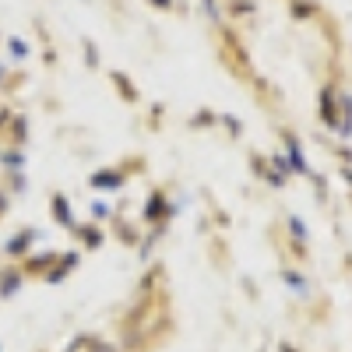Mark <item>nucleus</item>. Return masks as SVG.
Returning <instances> with one entry per match:
<instances>
[{"label": "nucleus", "instance_id": "obj_6", "mask_svg": "<svg viewBox=\"0 0 352 352\" xmlns=\"http://www.w3.org/2000/svg\"><path fill=\"white\" fill-rule=\"evenodd\" d=\"M155 4H162V8H169V0H155Z\"/></svg>", "mask_w": 352, "mask_h": 352}, {"label": "nucleus", "instance_id": "obj_3", "mask_svg": "<svg viewBox=\"0 0 352 352\" xmlns=\"http://www.w3.org/2000/svg\"><path fill=\"white\" fill-rule=\"evenodd\" d=\"M32 240H36V232H32V229L18 232V236L8 243V254H21V250H28V247H32Z\"/></svg>", "mask_w": 352, "mask_h": 352}, {"label": "nucleus", "instance_id": "obj_1", "mask_svg": "<svg viewBox=\"0 0 352 352\" xmlns=\"http://www.w3.org/2000/svg\"><path fill=\"white\" fill-rule=\"evenodd\" d=\"M18 285H21V272H18V268L4 272V275H0V296H14Z\"/></svg>", "mask_w": 352, "mask_h": 352}, {"label": "nucleus", "instance_id": "obj_2", "mask_svg": "<svg viewBox=\"0 0 352 352\" xmlns=\"http://www.w3.org/2000/svg\"><path fill=\"white\" fill-rule=\"evenodd\" d=\"M120 180H124L120 173L106 169V173H96V176H92V187H106V190H113V187H120Z\"/></svg>", "mask_w": 352, "mask_h": 352}, {"label": "nucleus", "instance_id": "obj_4", "mask_svg": "<svg viewBox=\"0 0 352 352\" xmlns=\"http://www.w3.org/2000/svg\"><path fill=\"white\" fill-rule=\"evenodd\" d=\"M53 215H56V222H64V226H71V212H67V201L56 194L53 197Z\"/></svg>", "mask_w": 352, "mask_h": 352}, {"label": "nucleus", "instance_id": "obj_5", "mask_svg": "<svg viewBox=\"0 0 352 352\" xmlns=\"http://www.w3.org/2000/svg\"><path fill=\"white\" fill-rule=\"evenodd\" d=\"M11 53H14V56H25L28 50H25V43H21V39H11Z\"/></svg>", "mask_w": 352, "mask_h": 352}]
</instances>
